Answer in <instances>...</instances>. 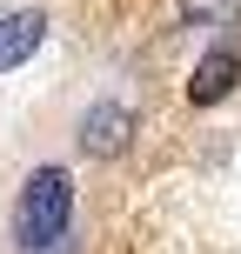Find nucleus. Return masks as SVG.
<instances>
[{"instance_id": "obj_1", "label": "nucleus", "mask_w": 241, "mask_h": 254, "mask_svg": "<svg viewBox=\"0 0 241 254\" xmlns=\"http://www.w3.org/2000/svg\"><path fill=\"white\" fill-rule=\"evenodd\" d=\"M67 228H74V174L67 167H34L13 201V248L20 254H61Z\"/></svg>"}, {"instance_id": "obj_2", "label": "nucleus", "mask_w": 241, "mask_h": 254, "mask_svg": "<svg viewBox=\"0 0 241 254\" xmlns=\"http://www.w3.org/2000/svg\"><path fill=\"white\" fill-rule=\"evenodd\" d=\"M235 80H241V47L221 40V47L201 54V67H194V80H188V101H194V107H215V101L235 94Z\"/></svg>"}, {"instance_id": "obj_3", "label": "nucleus", "mask_w": 241, "mask_h": 254, "mask_svg": "<svg viewBox=\"0 0 241 254\" xmlns=\"http://www.w3.org/2000/svg\"><path fill=\"white\" fill-rule=\"evenodd\" d=\"M127 134H134V114H127L121 101H94L87 114H80V147L87 154H121Z\"/></svg>"}, {"instance_id": "obj_4", "label": "nucleus", "mask_w": 241, "mask_h": 254, "mask_svg": "<svg viewBox=\"0 0 241 254\" xmlns=\"http://www.w3.org/2000/svg\"><path fill=\"white\" fill-rule=\"evenodd\" d=\"M40 40H47V13H34V7L7 13V20H0V74H7V67H20Z\"/></svg>"}, {"instance_id": "obj_5", "label": "nucleus", "mask_w": 241, "mask_h": 254, "mask_svg": "<svg viewBox=\"0 0 241 254\" xmlns=\"http://www.w3.org/2000/svg\"><path fill=\"white\" fill-rule=\"evenodd\" d=\"M188 27H241V0H181Z\"/></svg>"}]
</instances>
